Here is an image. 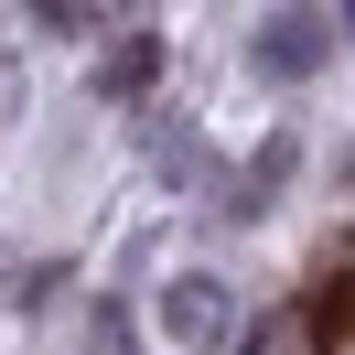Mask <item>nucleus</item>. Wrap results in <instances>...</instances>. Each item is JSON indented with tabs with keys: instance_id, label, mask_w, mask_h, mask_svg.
Masks as SVG:
<instances>
[{
	"instance_id": "nucleus-1",
	"label": "nucleus",
	"mask_w": 355,
	"mask_h": 355,
	"mask_svg": "<svg viewBox=\"0 0 355 355\" xmlns=\"http://www.w3.org/2000/svg\"><path fill=\"white\" fill-rule=\"evenodd\" d=\"M312 345H323V355H345V280H334V291H312Z\"/></svg>"
}]
</instances>
